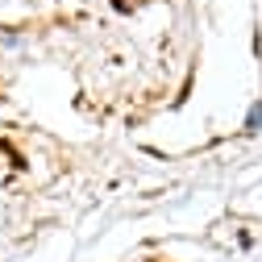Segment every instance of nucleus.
Here are the masks:
<instances>
[{"mask_svg": "<svg viewBox=\"0 0 262 262\" xmlns=\"http://www.w3.org/2000/svg\"><path fill=\"white\" fill-rule=\"evenodd\" d=\"M250 125H262V104H254V113H250Z\"/></svg>", "mask_w": 262, "mask_h": 262, "instance_id": "1", "label": "nucleus"}]
</instances>
